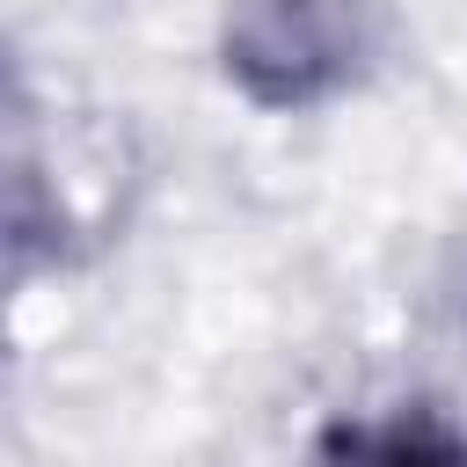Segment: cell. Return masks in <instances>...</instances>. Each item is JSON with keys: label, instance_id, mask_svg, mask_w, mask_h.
<instances>
[{"label": "cell", "instance_id": "1", "mask_svg": "<svg viewBox=\"0 0 467 467\" xmlns=\"http://www.w3.org/2000/svg\"><path fill=\"white\" fill-rule=\"evenodd\" d=\"M321 467H467V445L423 416L409 423H350L328 438Z\"/></svg>", "mask_w": 467, "mask_h": 467}]
</instances>
